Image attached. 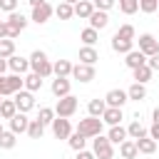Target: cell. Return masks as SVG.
I'll return each mask as SVG.
<instances>
[{
    "mask_svg": "<svg viewBox=\"0 0 159 159\" xmlns=\"http://www.w3.org/2000/svg\"><path fill=\"white\" fill-rule=\"evenodd\" d=\"M92 2H94V10L107 12V10H112V7H114V2H117V0H92Z\"/></svg>",
    "mask_w": 159,
    "mask_h": 159,
    "instance_id": "cell-42",
    "label": "cell"
},
{
    "mask_svg": "<svg viewBox=\"0 0 159 159\" xmlns=\"http://www.w3.org/2000/svg\"><path fill=\"white\" fill-rule=\"evenodd\" d=\"M55 117H57V114H55V109H52V107H40L37 119H40L45 127H47V124H52V122H55Z\"/></svg>",
    "mask_w": 159,
    "mask_h": 159,
    "instance_id": "cell-38",
    "label": "cell"
},
{
    "mask_svg": "<svg viewBox=\"0 0 159 159\" xmlns=\"http://www.w3.org/2000/svg\"><path fill=\"white\" fill-rule=\"evenodd\" d=\"M2 12H17V0H0Z\"/></svg>",
    "mask_w": 159,
    "mask_h": 159,
    "instance_id": "cell-43",
    "label": "cell"
},
{
    "mask_svg": "<svg viewBox=\"0 0 159 159\" xmlns=\"http://www.w3.org/2000/svg\"><path fill=\"white\" fill-rule=\"evenodd\" d=\"M122 119H124V114H122V109H119V107H107V109H104V114H102V122H104V124H109V127L122 124Z\"/></svg>",
    "mask_w": 159,
    "mask_h": 159,
    "instance_id": "cell-17",
    "label": "cell"
},
{
    "mask_svg": "<svg viewBox=\"0 0 159 159\" xmlns=\"http://www.w3.org/2000/svg\"><path fill=\"white\" fill-rule=\"evenodd\" d=\"M157 12H159V10H157Z\"/></svg>",
    "mask_w": 159,
    "mask_h": 159,
    "instance_id": "cell-54",
    "label": "cell"
},
{
    "mask_svg": "<svg viewBox=\"0 0 159 159\" xmlns=\"http://www.w3.org/2000/svg\"><path fill=\"white\" fill-rule=\"evenodd\" d=\"M149 137H152L154 142L159 139V122H154V124H152V129H149Z\"/></svg>",
    "mask_w": 159,
    "mask_h": 159,
    "instance_id": "cell-45",
    "label": "cell"
},
{
    "mask_svg": "<svg viewBox=\"0 0 159 159\" xmlns=\"http://www.w3.org/2000/svg\"><path fill=\"white\" fill-rule=\"evenodd\" d=\"M129 97H127V92L124 89H109L107 94H104V102H107V107H124V102H127Z\"/></svg>",
    "mask_w": 159,
    "mask_h": 159,
    "instance_id": "cell-13",
    "label": "cell"
},
{
    "mask_svg": "<svg viewBox=\"0 0 159 159\" xmlns=\"http://www.w3.org/2000/svg\"><path fill=\"white\" fill-rule=\"evenodd\" d=\"M92 12H94V2H92V0H80V2L75 5V15L82 17V20H89Z\"/></svg>",
    "mask_w": 159,
    "mask_h": 159,
    "instance_id": "cell-22",
    "label": "cell"
},
{
    "mask_svg": "<svg viewBox=\"0 0 159 159\" xmlns=\"http://www.w3.org/2000/svg\"><path fill=\"white\" fill-rule=\"evenodd\" d=\"M152 119H154V122H159V107H154V112H152Z\"/></svg>",
    "mask_w": 159,
    "mask_h": 159,
    "instance_id": "cell-49",
    "label": "cell"
},
{
    "mask_svg": "<svg viewBox=\"0 0 159 159\" xmlns=\"http://www.w3.org/2000/svg\"><path fill=\"white\" fill-rule=\"evenodd\" d=\"M67 142H70V147H72V149H75V152H82V149H84V147H87V137H82V134H80V132H72V134H70V139H67Z\"/></svg>",
    "mask_w": 159,
    "mask_h": 159,
    "instance_id": "cell-35",
    "label": "cell"
},
{
    "mask_svg": "<svg viewBox=\"0 0 159 159\" xmlns=\"http://www.w3.org/2000/svg\"><path fill=\"white\" fill-rule=\"evenodd\" d=\"M104 109H107V102L104 99H89V104H87V112H89V117H99L102 119V114H104Z\"/></svg>",
    "mask_w": 159,
    "mask_h": 159,
    "instance_id": "cell-27",
    "label": "cell"
},
{
    "mask_svg": "<svg viewBox=\"0 0 159 159\" xmlns=\"http://www.w3.org/2000/svg\"><path fill=\"white\" fill-rule=\"evenodd\" d=\"M137 149H139V154H154V152H157V142H154L152 137L137 139Z\"/></svg>",
    "mask_w": 159,
    "mask_h": 159,
    "instance_id": "cell-31",
    "label": "cell"
},
{
    "mask_svg": "<svg viewBox=\"0 0 159 159\" xmlns=\"http://www.w3.org/2000/svg\"><path fill=\"white\" fill-rule=\"evenodd\" d=\"M27 134H30V139H40V137L45 134V124H42L40 119H32L30 127H27Z\"/></svg>",
    "mask_w": 159,
    "mask_h": 159,
    "instance_id": "cell-36",
    "label": "cell"
},
{
    "mask_svg": "<svg viewBox=\"0 0 159 159\" xmlns=\"http://www.w3.org/2000/svg\"><path fill=\"white\" fill-rule=\"evenodd\" d=\"M102 127H104V122H102L99 117H84V119H80V124H77L75 132H80V134L87 137V139H94V137L102 134Z\"/></svg>",
    "mask_w": 159,
    "mask_h": 159,
    "instance_id": "cell-2",
    "label": "cell"
},
{
    "mask_svg": "<svg viewBox=\"0 0 159 159\" xmlns=\"http://www.w3.org/2000/svg\"><path fill=\"white\" fill-rule=\"evenodd\" d=\"M7 70H10V67H7V60H2V57H0V75H5Z\"/></svg>",
    "mask_w": 159,
    "mask_h": 159,
    "instance_id": "cell-47",
    "label": "cell"
},
{
    "mask_svg": "<svg viewBox=\"0 0 159 159\" xmlns=\"http://www.w3.org/2000/svg\"><path fill=\"white\" fill-rule=\"evenodd\" d=\"M30 122H32V119H27V114H25V112H17V114L10 119V132H15V134H22V132H27Z\"/></svg>",
    "mask_w": 159,
    "mask_h": 159,
    "instance_id": "cell-14",
    "label": "cell"
},
{
    "mask_svg": "<svg viewBox=\"0 0 159 159\" xmlns=\"http://www.w3.org/2000/svg\"><path fill=\"white\" fill-rule=\"evenodd\" d=\"M12 99H15V104H17V112H25V114H27L30 109H35V92H30V89L15 92Z\"/></svg>",
    "mask_w": 159,
    "mask_h": 159,
    "instance_id": "cell-7",
    "label": "cell"
},
{
    "mask_svg": "<svg viewBox=\"0 0 159 159\" xmlns=\"http://www.w3.org/2000/svg\"><path fill=\"white\" fill-rule=\"evenodd\" d=\"M0 104H2V97H0Z\"/></svg>",
    "mask_w": 159,
    "mask_h": 159,
    "instance_id": "cell-52",
    "label": "cell"
},
{
    "mask_svg": "<svg viewBox=\"0 0 159 159\" xmlns=\"http://www.w3.org/2000/svg\"><path fill=\"white\" fill-rule=\"evenodd\" d=\"M80 40H82L87 47H94V42L99 40V32H97L94 27H84V30L80 32Z\"/></svg>",
    "mask_w": 159,
    "mask_h": 159,
    "instance_id": "cell-29",
    "label": "cell"
},
{
    "mask_svg": "<svg viewBox=\"0 0 159 159\" xmlns=\"http://www.w3.org/2000/svg\"><path fill=\"white\" fill-rule=\"evenodd\" d=\"M147 65L152 67V72H154V70H159V52H157V55H152V57H147Z\"/></svg>",
    "mask_w": 159,
    "mask_h": 159,
    "instance_id": "cell-44",
    "label": "cell"
},
{
    "mask_svg": "<svg viewBox=\"0 0 159 159\" xmlns=\"http://www.w3.org/2000/svg\"><path fill=\"white\" fill-rule=\"evenodd\" d=\"M25 89V77L20 75H0V97H10Z\"/></svg>",
    "mask_w": 159,
    "mask_h": 159,
    "instance_id": "cell-3",
    "label": "cell"
},
{
    "mask_svg": "<svg viewBox=\"0 0 159 159\" xmlns=\"http://www.w3.org/2000/svg\"><path fill=\"white\" fill-rule=\"evenodd\" d=\"M139 10L142 12H157L159 10V0H139Z\"/></svg>",
    "mask_w": 159,
    "mask_h": 159,
    "instance_id": "cell-41",
    "label": "cell"
},
{
    "mask_svg": "<svg viewBox=\"0 0 159 159\" xmlns=\"http://www.w3.org/2000/svg\"><path fill=\"white\" fill-rule=\"evenodd\" d=\"M112 50L119 52V55H127V52L134 50V40H124V37L114 35V37H112Z\"/></svg>",
    "mask_w": 159,
    "mask_h": 159,
    "instance_id": "cell-18",
    "label": "cell"
},
{
    "mask_svg": "<svg viewBox=\"0 0 159 159\" xmlns=\"http://www.w3.org/2000/svg\"><path fill=\"white\" fill-rule=\"evenodd\" d=\"M55 15V7L50 5V2H45V5H37V7H32V22H37V25H45L50 17Z\"/></svg>",
    "mask_w": 159,
    "mask_h": 159,
    "instance_id": "cell-9",
    "label": "cell"
},
{
    "mask_svg": "<svg viewBox=\"0 0 159 159\" xmlns=\"http://www.w3.org/2000/svg\"><path fill=\"white\" fill-rule=\"evenodd\" d=\"M62 2H70V5H77L80 0H62Z\"/></svg>",
    "mask_w": 159,
    "mask_h": 159,
    "instance_id": "cell-50",
    "label": "cell"
},
{
    "mask_svg": "<svg viewBox=\"0 0 159 159\" xmlns=\"http://www.w3.org/2000/svg\"><path fill=\"white\" fill-rule=\"evenodd\" d=\"M119 154H122V159H137V154H139L137 142H134V139H124V142L119 144Z\"/></svg>",
    "mask_w": 159,
    "mask_h": 159,
    "instance_id": "cell-21",
    "label": "cell"
},
{
    "mask_svg": "<svg viewBox=\"0 0 159 159\" xmlns=\"http://www.w3.org/2000/svg\"><path fill=\"white\" fill-rule=\"evenodd\" d=\"M17 144V134L15 132H2L0 134V149H12Z\"/></svg>",
    "mask_w": 159,
    "mask_h": 159,
    "instance_id": "cell-37",
    "label": "cell"
},
{
    "mask_svg": "<svg viewBox=\"0 0 159 159\" xmlns=\"http://www.w3.org/2000/svg\"><path fill=\"white\" fill-rule=\"evenodd\" d=\"M55 15H57L60 20H70V17L75 15V5H70V2H60V5L55 7Z\"/></svg>",
    "mask_w": 159,
    "mask_h": 159,
    "instance_id": "cell-33",
    "label": "cell"
},
{
    "mask_svg": "<svg viewBox=\"0 0 159 159\" xmlns=\"http://www.w3.org/2000/svg\"><path fill=\"white\" fill-rule=\"evenodd\" d=\"M30 70H32L35 75H40L42 80H47V77L55 75V72H52V62L47 60V55H45L42 50H35V52L30 55Z\"/></svg>",
    "mask_w": 159,
    "mask_h": 159,
    "instance_id": "cell-1",
    "label": "cell"
},
{
    "mask_svg": "<svg viewBox=\"0 0 159 159\" xmlns=\"http://www.w3.org/2000/svg\"><path fill=\"white\" fill-rule=\"evenodd\" d=\"M107 139H109L112 144H122L124 139H129V134H127V127H122V124H117V127H109V132H107Z\"/></svg>",
    "mask_w": 159,
    "mask_h": 159,
    "instance_id": "cell-20",
    "label": "cell"
},
{
    "mask_svg": "<svg viewBox=\"0 0 159 159\" xmlns=\"http://www.w3.org/2000/svg\"><path fill=\"white\" fill-rule=\"evenodd\" d=\"M77 107H80L77 97H75V94H67V97L57 99V104H55V114H57V117H65V119H70V117L77 112Z\"/></svg>",
    "mask_w": 159,
    "mask_h": 159,
    "instance_id": "cell-5",
    "label": "cell"
},
{
    "mask_svg": "<svg viewBox=\"0 0 159 159\" xmlns=\"http://www.w3.org/2000/svg\"><path fill=\"white\" fill-rule=\"evenodd\" d=\"M92 152H94L97 159H112V157H114V144H112L104 134H99V137L92 139Z\"/></svg>",
    "mask_w": 159,
    "mask_h": 159,
    "instance_id": "cell-4",
    "label": "cell"
},
{
    "mask_svg": "<svg viewBox=\"0 0 159 159\" xmlns=\"http://www.w3.org/2000/svg\"><path fill=\"white\" fill-rule=\"evenodd\" d=\"M72 62L70 60H57L55 65H52V72H55V77H70L72 75Z\"/></svg>",
    "mask_w": 159,
    "mask_h": 159,
    "instance_id": "cell-25",
    "label": "cell"
},
{
    "mask_svg": "<svg viewBox=\"0 0 159 159\" xmlns=\"http://www.w3.org/2000/svg\"><path fill=\"white\" fill-rule=\"evenodd\" d=\"M119 10L124 15H134L139 10V0H119Z\"/></svg>",
    "mask_w": 159,
    "mask_h": 159,
    "instance_id": "cell-39",
    "label": "cell"
},
{
    "mask_svg": "<svg viewBox=\"0 0 159 159\" xmlns=\"http://www.w3.org/2000/svg\"><path fill=\"white\" fill-rule=\"evenodd\" d=\"M132 77H134V82H139V84H147V82L152 80V67H149V65H142V67L132 70Z\"/></svg>",
    "mask_w": 159,
    "mask_h": 159,
    "instance_id": "cell-26",
    "label": "cell"
},
{
    "mask_svg": "<svg viewBox=\"0 0 159 159\" xmlns=\"http://www.w3.org/2000/svg\"><path fill=\"white\" fill-rule=\"evenodd\" d=\"M7 67L12 70V75H25V72L30 70V60H25V57H20V55H12V57L7 60Z\"/></svg>",
    "mask_w": 159,
    "mask_h": 159,
    "instance_id": "cell-16",
    "label": "cell"
},
{
    "mask_svg": "<svg viewBox=\"0 0 159 159\" xmlns=\"http://www.w3.org/2000/svg\"><path fill=\"white\" fill-rule=\"evenodd\" d=\"M70 87H72V84H70V80H67V77H55V80H52V84H50V89H52V94H55L57 99L67 97V94H70Z\"/></svg>",
    "mask_w": 159,
    "mask_h": 159,
    "instance_id": "cell-12",
    "label": "cell"
},
{
    "mask_svg": "<svg viewBox=\"0 0 159 159\" xmlns=\"http://www.w3.org/2000/svg\"><path fill=\"white\" fill-rule=\"evenodd\" d=\"M15 114H17L15 99H2V104H0V117H2V119H12Z\"/></svg>",
    "mask_w": 159,
    "mask_h": 159,
    "instance_id": "cell-28",
    "label": "cell"
},
{
    "mask_svg": "<svg viewBox=\"0 0 159 159\" xmlns=\"http://www.w3.org/2000/svg\"><path fill=\"white\" fill-rule=\"evenodd\" d=\"M109 25V17H107V12H102V10H94L92 15H89V27H94L97 32L99 30H104Z\"/></svg>",
    "mask_w": 159,
    "mask_h": 159,
    "instance_id": "cell-19",
    "label": "cell"
},
{
    "mask_svg": "<svg viewBox=\"0 0 159 159\" xmlns=\"http://www.w3.org/2000/svg\"><path fill=\"white\" fill-rule=\"evenodd\" d=\"M40 87H42V77H40V75H35V72L25 75V89H30V92H37Z\"/></svg>",
    "mask_w": 159,
    "mask_h": 159,
    "instance_id": "cell-34",
    "label": "cell"
},
{
    "mask_svg": "<svg viewBox=\"0 0 159 159\" xmlns=\"http://www.w3.org/2000/svg\"><path fill=\"white\" fill-rule=\"evenodd\" d=\"M127 97H129V99L142 102V99H147V87H144V84H139V82H134V84L127 89Z\"/></svg>",
    "mask_w": 159,
    "mask_h": 159,
    "instance_id": "cell-30",
    "label": "cell"
},
{
    "mask_svg": "<svg viewBox=\"0 0 159 159\" xmlns=\"http://www.w3.org/2000/svg\"><path fill=\"white\" fill-rule=\"evenodd\" d=\"M72 77H75V80H80V82H92V80H94V67H92V65H82V62H80V65H75V67H72Z\"/></svg>",
    "mask_w": 159,
    "mask_h": 159,
    "instance_id": "cell-11",
    "label": "cell"
},
{
    "mask_svg": "<svg viewBox=\"0 0 159 159\" xmlns=\"http://www.w3.org/2000/svg\"><path fill=\"white\" fill-rule=\"evenodd\" d=\"M5 22H7V37H10V40H15V37L27 27V22H30V20H27L22 12H10V17H7Z\"/></svg>",
    "mask_w": 159,
    "mask_h": 159,
    "instance_id": "cell-6",
    "label": "cell"
},
{
    "mask_svg": "<svg viewBox=\"0 0 159 159\" xmlns=\"http://www.w3.org/2000/svg\"><path fill=\"white\" fill-rule=\"evenodd\" d=\"M52 134H55L57 139H70V134H72V124H70V119H65V117H55V122H52Z\"/></svg>",
    "mask_w": 159,
    "mask_h": 159,
    "instance_id": "cell-10",
    "label": "cell"
},
{
    "mask_svg": "<svg viewBox=\"0 0 159 159\" xmlns=\"http://www.w3.org/2000/svg\"><path fill=\"white\" fill-rule=\"evenodd\" d=\"M0 15H2V10H0Z\"/></svg>",
    "mask_w": 159,
    "mask_h": 159,
    "instance_id": "cell-53",
    "label": "cell"
},
{
    "mask_svg": "<svg viewBox=\"0 0 159 159\" xmlns=\"http://www.w3.org/2000/svg\"><path fill=\"white\" fill-rule=\"evenodd\" d=\"M27 2H30V5H32V7H37V5H45V2H47V0H27Z\"/></svg>",
    "mask_w": 159,
    "mask_h": 159,
    "instance_id": "cell-48",
    "label": "cell"
},
{
    "mask_svg": "<svg viewBox=\"0 0 159 159\" xmlns=\"http://www.w3.org/2000/svg\"><path fill=\"white\" fill-rule=\"evenodd\" d=\"M127 134H129V139H134V142H137V139H144V137H149V132L144 129V124H142L139 119H134V122L127 127Z\"/></svg>",
    "mask_w": 159,
    "mask_h": 159,
    "instance_id": "cell-23",
    "label": "cell"
},
{
    "mask_svg": "<svg viewBox=\"0 0 159 159\" xmlns=\"http://www.w3.org/2000/svg\"><path fill=\"white\" fill-rule=\"evenodd\" d=\"M97 60H99V55H97L94 47H87V45L80 47V62H82V65H92V67H94Z\"/></svg>",
    "mask_w": 159,
    "mask_h": 159,
    "instance_id": "cell-24",
    "label": "cell"
},
{
    "mask_svg": "<svg viewBox=\"0 0 159 159\" xmlns=\"http://www.w3.org/2000/svg\"><path fill=\"white\" fill-rule=\"evenodd\" d=\"M12 55H15V40H10V37L0 40V57L2 60H10Z\"/></svg>",
    "mask_w": 159,
    "mask_h": 159,
    "instance_id": "cell-32",
    "label": "cell"
},
{
    "mask_svg": "<svg viewBox=\"0 0 159 159\" xmlns=\"http://www.w3.org/2000/svg\"><path fill=\"white\" fill-rule=\"evenodd\" d=\"M5 37H7V22L0 20V40H5Z\"/></svg>",
    "mask_w": 159,
    "mask_h": 159,
    "instance_id": "cell-46",
    "label": "cell"
},
{
    "mask_svg": "<svg viewBox=\"0 0 159 159\" xmlns=\"http://www.w3.org/2000/svg\"><path fill=\"white\" fill-rule=\"evenodd\" d=\"M139 52H144L147 57L157 55V52H159V40H157L152 32H144V35H139Z\"/></svg>",
    "mask_w": 159,
    "mask_h": 159,
    "instance_id": "cell-8",
    "label": "cell"
},
{
    "mask_svg": "<svg viewBox=\"0 0 159 159\" xmlns=\"http://www.w3.org/2000/svg\"><path fill=\"white\" fill-rule=\"evenodd\" d=\"M124 65H127L129 70H137V67L147 65V55H144V52H139V50H132V52H127V55H124Z\"/></svg>",
    "mask_w": 159,
    "mask_h": 159,
    "instance_id": "cell-15",
    "label": "cell"
},
{
    "mask_svg": "<svg viewBox=\"0 0 159 159\" xmlns=\"http://www.w3.org/2000/svg\"><path fill=\"white\" fill-rule=\"evenodd\" d=\"M2 132H5V129H2V124H0V134H2Z\"/></svg>",
    "mask_w": 159,
    "mask_h": 159,
    "instance_id": "cell-51",
    "label": "cell"
},
{
    "mask_svg": "<svg viewBox=\"0 0 159 159\" xmlns=\"http://www.w3.org/2000/svg\"><path fill=\"white\" fill-rule=\"evenodd\" d=\"M114 35H119V37H124V40H134V37H137V30L127 22V25H119V30H117Z\"/></svg>",
    "mask_w": 159,
    "mask_h": 159,
    "instance_id": "cell-40",
    "label": "cell"
}]
</instances>
